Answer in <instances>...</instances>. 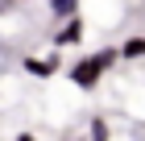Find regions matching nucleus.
<instances>
[{
	"label": "nucleus",
	"mask_w": 145,
	"mask_h": 141,
	"mask_svg": "<svg viewBox=\"0 0 145 141\" xmlns=\"http://www.w3.org/2000/svg\"><path fill=\"white\" fill-rule=\"evenodd\" d=\"M116 62H120V50H116V46H100L95 54H83V58H79V62L67 71V79L79 87V91H95V87L104 83V75H108Z\"/></svg>",
	"instance_id": "obj_1"
},
{
	"label": "nucleus",
	"mask_w": 145,
	"mask_h": 141,
	"mask_svg": "<svg viewBox=\"0 0 145 141\" xmlns=\"http://www.w3.org/2000/svg\"><path fill=\"white\" fill-rule=\"evenodd\" d=\"M79 42H83V17L58 21V29H54V46H58V50H67V46H79Z\"/></svg>",
	"instance_id": "obj_2"
},
{
	"label": "nucleus",
	"mask_w": 145,
	"mask_h": 141,
	"mask_svg": "<svg viewBox=\"0 0 145 141\" xmlns=\"http://www.w3.org/2000/svg\"><path fill=\"white\" fill-rule=\"evenodd\" d=\"M21 66H25V75H33V79H54L62 62H58V54H46V58H33V54H29Z\"/></svg>",
	"instance_id": "obj_3"
},
{
	"label": "nucleus",
	"mask_w": 145,
	"mask_h": 141,
	"mask_svg": "<svg viewBox=\"0 0 145 141\" xmlns=\"http://www.w3.org/2000/svg\"><path fill=\"white\" fill-rule=\"evenodd\" d=\"M116 50H120V62H137V58H145V33H133V37H124Z\"/></svg>",
	"instance_id": "obj_4"
},
{
	"label": "nucleus",
	"mask_w": 145,
	"mask_h": 141,
	"mask_svg": "<svg viewBox=\"0 0 145 141\" xmlns=\"http://www.w3.org/2000/svg\"><path fill=\"white\" fill-rule=\"evenodd\" d=\"M46 9H50V17H54V21H71V17H79L83 0H46Z\"/></svg>",
	"instance_id": "obj_5"
},
{
	"label": "nucleus",
	"mask_w": 145,
	"mask_h": 141,
	"mask_svg": "<svg viewBox=\"0 0 145 141\" xmlns=\"http://www.w3.org/2000/svg\"><path fill=\"white\" fill-rule=\"evenodd\" d=\"M108 137H112V133H108V120L95 116V120H91V129H87V141H108Z\"/></svg>",
	"instance_id": "obj_6"
},
{
	"label": "nucleus",
	"mask_w": 145,
	"mask_h": 141,
	"mask_svg": "<svg viewBox=\"0 0 145 141\" xmlns=\"http://www.w3.org/2000/svg\"><path fill=\"white\" fill-rule=\"evenodd\" d=\"M17 141H37V137H33V133H17Z\"/></svg>",
	"instance_id": "obj_7"
}]
</instances>
